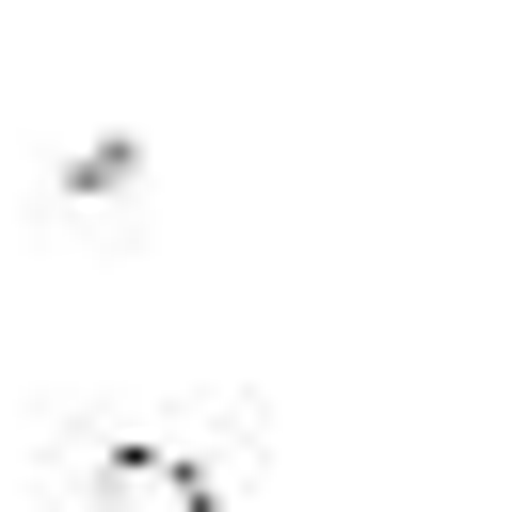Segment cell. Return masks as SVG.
I'll return each mask as SVG.
<instances>
[{"label": "cell", "instance_id": "obj_2", "mask_svg": "<svg viewBox=\"0 0 512 512\" xmlns=\"http://www.w3.org/2000/svg\"><path fill=\"white\" fill-rule=\"evenodd\" d=\"M48 208H144V144H128V128H80V144L48 160Z\"/></svg>", "mask_w": 512, "mask_h": 512}, {"label": "cell", "instance_id": "obj_1", "mask_svg": "<svg viewBox=\"0 0 512 512\" xmlns=\"http://www.w3.org/2000/svg\"><path fill=\"white\" fill-rule=\"evenodd\" d=\"M256 480H272V416L240 384L96 400L64 432V512H256Z\"/></svg>", "mask_w": 512, "mask_h": 512}]
</instances>
